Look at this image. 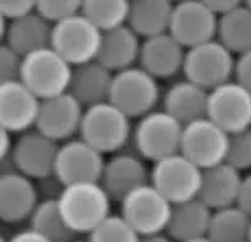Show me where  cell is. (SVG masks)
<instances>
[{
	"label": "cell",
	"instance_id": "cell-1",
	"mask_svg": "<svg viewBox=\"0 0 251 242\" xmlns=\"http://www.w3.org/2000/svg\"><path fill=\"white\" fill-rule=\"evenodd\" d=\"M56 199L63 217L75 236L91 234L110 216L112 198L99 182L68 184Z\"/></svg>",
	"mask_w": 251,
	"mask_h": 242
},
{
	"label": "cell",
	"instance_id": "cell-2",
	"mask_svg": "<svg viewBox=\"0 0 251 242\" xmlns=\"http://www.w3.org/2000/svg\"><path fill=\"white\" fill-rule=\"evenodd\" d=\"M131 119L110 101L84 109L79 137L102 155L120 151L131 139Z\"/></svg>",
	"mask_w": 251,
	"mask_h": 242
},
{
	"label": "cell",
	"instance_id": "cell-3",
	"mask_svg": "<svg viewBox=\"0 0 251 242\" xmlns=\"http://www.w3.org/2000/svg\"><path fill=\"white\" fill-rule=\"evenodd\" d=\"M73 66L51 48H41L23 56L20 81L40 101L68 92Z\"/></svg>",
	"mask_w": 251,
	"mask_h": 242
},
{
	"label": "cell",
	"instance_id": "cell-4",
	"mask_svg": "<svg viewBox=\"0 0 251 242\" xmlns=\"http://www.w3.org/2000/svg\"><path fill=\"white\" fill-rule=\"evenodd\" d=\"M108 101L130 119H140L154 111L159 104L161 88L158 79L143 68L131 66L113 73Z\"/></svg>",
	"mask_w": 251,
	"mask_h": 242
},
{
	"label": "cell",
	"instance_id": "cell-5",
	"mask_svg": "<svg viewBox=\"0 0 251 242\" xmlns=\"http://www.w3.org/2000/svg\"><path fill=\"white\" fill-rule=\"evenodd\" d=\"M181 135L182 124H179L176 119L163 109H154L140 117L138 124L131 132V140L136 153L143 160L154 163L173 153H177Z\"/></svg>",
	"mask_w": 251,
	"mask_h": 242
},
{
	"label": "cell",
	"instance_id": "cell-6",
	"mask_svg": "<svg viewBox=\"0 0 251 242\" xmlns=\"http://www.w3.org/2000/svg\"><path fill=\"white\" fill-rule=\"evenodd\" d=\"M235 69V55H231L219 40H210L186 50L182 73L205 91H212L220 84L231 81Z\"/></svg>",
	"mask_w": 251,
	"mask_h": 242
},
{
	"label": "cell",
	"instance_id": "cell-7",
	"mask_svg": "<svg viewBox=\"0 0 251 242\" xmlns=\"http://www.w3.org/2000/svg\"><path fill=\"white\" fill-rule=\"evenodd\" d=\"M100 40L102 31L82 13H75L53 23L51 48L71 66L96 60Z\"/></svg>",
	"mask_w": 251,
	"mask_h": 242
},
{
	"label": "cell",
	"instance_id": "cell-8",
	"mask_svg": "<svg viewBox=\"0 0 251 242\" xmlns=\"http://www.w3.org/2000/svg\"><path fill=\"white\" fill-rule=\"evenodd\" d=\"M201 180L202 168L186 158L181 151L154 161L150 172V183L171 205L197 198Z\"/></svg>",
	"mask_w": 251,
	"mask_h": 242
},
{
	"label": "cell",
	"instance_id": "cell-9",
	"mask_svg": "<svg viewBox=\"0 0 251 242\" xmlns=\"http://www.w3.org/2000/svg\"><path fill=\"white\" fill-rule=\"evenodd\" d=\"M120 214L140 236L166 231L173 205L150 182L141 184L120 201Z\"/></svg>",
	"mask_w": 251,
	"mask_h": 242
},
{
	"label": "cell",
	"instance_id": "cell-10",
	"mask_svg": "<svg viewBox=\"0 0 251 242\" xmlns=\"http://www.w3.org/2000/svg\"><path fill=\"white\" fill-rule=\"evenodd\" d=\"M226 145L228 134L208 117L182 125L179 151L199 168L205 170L225 161Z\"/></svg>",
	"mask_w": 251,
	"mask_h": 242
},
{
	"label": "cell",
	"instance_id": "cell-11",
	"mask_svg": "<svg viewBox=\"0 0 251 242\" xmlns=\"http://www.w3.org/2000/svg\"><path fill=\"white\" fill-rule=\"evenodd\" d=\"M207 117L226 134L251 127V92L236 81H226L208 91Z\"/></svg>",
	"mask_w": 251,
	"mask_h": 242
},
{
	"label": "cell",
	"instance_id": "cell-12",
	"mask_svg": "<svg viewBox=\"0 0 251 242\" xmlns=\"http://www.w3.org/2000/svg\"><path fill=\"white\" fill-rule=\"evenodd\" d=\"M105 158L99 150L91 147L82 139L66 140L58 149L54 163L56 180L63 184L100 182Z\"/></svg>",
	"mask_w": 251,
	"mask_h": 242
},
{
	"label": "cell",
	"instance_id": "cell-13",
	"mask_svg": "<svg viewBox=\"0 0 251 242\" xmlns=\"http://www.w3.org/2000/svg\"><path fill=\"white\" fill-rule=\"evenodd\" d=\"M217 20L219 15L203 5L201 0H184L174 3L168 33L189 50L192 46L215 40Z\"/></svg>",
	"mask_w": 251,
	"mask_h": 242
},
{
	"label": "cell",
	"instance_id": "cell-14",
	"mask_svg": "<svg viewBox=\"0 0 251 242\" xmlns=\"http://www.w3.org/2000/svg\"><path fill=\"white\" fill-rule=\"evenodd\" d=\"M58 149V142L38 130H28L18 137L10 153L18 173L30 180H45L54 175Z\"/></svg>",
	"mask_w": 251,
	"mask_h": 242
},
{
	"label": "cell",
	"instance_id": "cell-15",
	"mask_svg": "<svg viewBox=\"0 0 251 242\" xmlns=\"http://www.w3.org/2000/svg\"><path fill=\"white\" fill-rule=\"evenodd\" d=\"M84 107L69 92L41 101L36 117V130L51 140H71L79 134Z\"/></svg>",
	"mask_w": 251,
	"mask_h": 242
},
{
	"label": "cell",
	"instance_id": "cell-16",
	"mask_svg": "<svg viewBox=\"0 0 251 242\" xmlns=\"http://www.w3.org/2000/svg\"><path fill=\"white\" fill-rule=\"evenodd\" d=\"M41 101L20 79L0 84V124L10 134H23L36 124Z\"/></svg>",
	"mask_w": 251,
	"mask_h": 242
},
{
	"label": "cell",
	"instance_id": "cell-17",
	"mask_svg": "<svg viewBox=\"0 0 251 242\" xmlns=\"http://www.w3.org/2000/svg\"><path fill=\"white\" fill-rule=\"evenodd\" d=\"M150 182V170L138 153L118 151L105 161L100 183L112 201L120 203L123 198L141 184Z\"/></svg>",
	"mask_w": 251,
	"mask_h": 242
},
{
	"label": "cell",
	"instance_id": "cell-18",
	"mask_svg": "<svg viewBox=\"0 0 251 242\" xmlns=\"http://www.w3.org/2000/svg\"><path fill=\"white\" fill-rule=\"evenodd\" d=\"M186 48L166 33L145 38L140 46V68L156 79H169L182 71Z\"/></svg>",
	"mask_w": 251,
	"mask_h": 242
},
{
	"label": "cell",
	"instance_id": "cell-19",
	"mask_svg": "<svg viewBox=\"0 0 251 242\" xmlns=\"http://www.w3.org/2000/svg\"><path fill=\"white\" fill-rule=\"evenodd\" d=\"M38 191L28 177L18 172L0 175V219L15 224L30 219L38 205Z\"/></svg>",
	"mask_w": 251,
	"mask_h": 242
},
{
	"label": "cell",
	"instance_id": "cell-20",
	"mask_svg": "<svg viewBox=\"0 0 251 242\" xmlns=\"http://www.w3.org/2000/svg\"><path fill=\"white\" fill-rule=\"evenodd\" d=\"M113 73L97 60L73 66L68 92L80 102L84 109L107 102L110 97Z\"/></svg>",
	"mask_w": 251,
	"mask_h": 242
},
{
	"label": "cell",
	"instance_id": "cell-21",
	"mask_svg": "<svg viewBox=\"0 0 251 242\" xmlns=\"http://www.w3.org/2000/svg\"><path fill=\"white\" fill-rule=\"evenodd\" d=\"M241 177H243L241 172L226 161L202 170L201 189H199L197 198L212 211L235 205Z\"/></svg>",
	"mask_w": 251,
	"mask_h": 242
},
{
	"label": "cell",
	"instance_id": "cell-22",
	"mask_svg": "<svg viewBox=\"0 0 251 242\" xmlns=\"http://www.w3.org/2000/svg\"><path fill=\"white\" fill-rule=\"evenodd\" d=\"M140 36L126 25L115 27L112 30L102 31L100 46L97 51V61L112 73L131 68L138 61Z\"/></svg>",
	"mask_w": 251,
	"mask_h": 242
},
{
	"label": "cell",
	"instance_id": "cell-23",
	"mask_svg": "<svg viewBox=\"0 0 251 242\" xmlns=\"http://www.w3.org/2000/svg\"><path fill=\"white\" fill-rule=\"evenodd\" d=\"M51 31L53 23L33 10L8 22L5 43L23 58L33 51L51 46Z\"/></svg>",
	"mask_w": 251,
	"mask_h": 242
},
{
	"label": "cell",
	"instance_id": "cell-24",
	"mask_svg": "<svg viewBox=\"0 0 251 242\" xmlns=\"http://www.w3.org/2000/svg\"><path fill=\"white\" fill-rule=\"evenodd\" d=\"M161 97H163V111L173 116L182 125L207 117L208 91L187 79L173 83Z\"/></svg>",
	"mask_w": 251,
	"mask_h": 242
},
{
	"label": "cell",
	"instance_id": "cell-25",
	"mask_svg": "<svg viewBox=\"0 0 251 242\" xmlns=\"http://www.w3.org/2000/svg\"><path fill=\"white\" fill-rule=\"evenodd\" d=\"M212 210L199 198L173 205L166 232L174 242H186L196 237L207 236Z\"/></svg>",
	"mask_w": 251,
	"mask_h": 242
},
{
	"label": "cell",
	"instance_id": "cell-26",
	"mask_svg": "<svg viewBox=\"0 0 251 242\" xmlns=\"http://www.w3.org/2000/svg\"><path fill=\"white\" fill-rule=\"evenodd\" d=\"M173 8L171 0H130L126 25L141 38L166 33Z\"/></svg>",
	"mask_w": 251,
	"mask_h": 242
},
{
	"label": "cell",
	"instance_id": "cell-27",
	"mask_svg": "<svg viewBox=\"0 0 251 242\" xmlns=\"http://www.w3.org/2000/svg\"><path fill=\"white\" fill-rule=\"evenodd\" d=\"M231 55H241L251 50V12L243 5L219 15L217 35Z\"/></svg>",
	"mask_w": 251,
	"mask_h": 242
},
{
	"label": "cell",
	"instance_id": "cell-28",
	"mask_svg": "<svg viewBox=\"0 0 251 242\" xmlns=\"http://www.w3.org/2000/svg\"><path fill=\"white\" fill-rule=\"evenodd\" d=\"M251 217L236 205L214 210L208 222L207 237L212 242H246Z\"/></svg>",
	"mask_w": 251,
	"mask_h": 242
},
{
	"label": "cell",
	"instance_id": "cell-29",
	"mask_svg": "<svg viewBox=\"0 0 251 242\" xmlns=\"http://www.w3.org/2000/svg\"><path fill=\"white\" fill-rule=\"evenodd\" d=\"M30 227L51 242H74L75 234L59 210L58 199H45L36 205L30 216Z\"/></svg>",
	"mask_w": 251,
	"mask_h": 242
},
{
	"label": "cell",
	"instance_id": "cell-30",
	"mask_svg": "<svg viewBox=\"0 0 251 242\" xmlns=\"http://www.w3.org/2000/svg\"><path fill=\"white\" fill-rule=\"evenodd\" d=\"M130 0H82L80 13L89 18L100 31L125 25Z\"/></svg>",
	"mask_w": 251,
	"mask_h": 242
},
{
	"label": "cell",
	"instance_id": "cell-31",
	"mask_svg": "<svg viewBox=\"0 0 251 242\" xmlns=\"http://www.w3.org/2000/svg\"><path fill=\"white\" fill-rule=\"evenodd\" d=\"M140 237L122 214H110L89 234V242H140Z\"/></svg>",
	"mask_w": 251,
	"mask_h": 242
},
{
	"label": "cell",
	"instance_id": "cell-32",
	"mask_svg": "<svg viewBox=\"0 0 251 242\" xmlns=\"http://www.w3.org/2000/svg\"><path fill=\"white\" fill-rule=\"evenodd\" d=\"M225 161L238 172L251 168V127L228 135Z\"/></svg>",
	"mask_w": 251,
	"mask_h": 242
},
{
	"label": "cell",
	"instance_id": "cell-33",
	"mask_svg": "<svg viewBox=\"0 0 251 242\" xmlns=\"http://www.w3.org/2000/svg\"><path fill=\"white\" fill-rule=\"evenodd\" d=\"M82 0H36L35 10L51 23L80 13Z\"/></svg>",
	"mask_w": 251,
	"mask_h": 242
},
{
	"label": "cell",
	"instance_id": "cell-34",
	"mask_svg": "<svg viewBox=\"0 0 251 242\" xmlns=\"http://www.w3.org/2000/svg\"><path fill=\"white\" fill-rule=\"evenodd\" d=\"M22 56L15 53L5 41L0 43V84L20 79Z\"/></svg>",
	"mask_w": 251,
	"mask_h": 242
},
{
	"label": "cell",
	"instance_id": "cell-35",
	"mask_svg": "<svg viewBox=\"0 0 251 242\" xmlns=\"http://www.w3.org/2000/svg\"><path fill=\"white\" fill-rule=\"evenodd\" d=\"M35 7L36 0H0V13L7 20H13L25 13H30L35 10Z\"/></svg>",
	"mask_w": 251,
	"mask_h": 242
},
{
	"label": "cell",
	"instance_id": "cell-36",
	"mask_svg": "<svg viewBox=\"0 0 251 242\" xmlns=\"http://www.w3.org/2000/svg\"><path fill=\"white\" fill-rule=\"evenodd\" d=\"M233 78V81H236L251 92V50L245 51V53H241L235 58Z\"/></svg>",
	"mask_w": 251,
	"mask_h": 242
},
{
	"label": "cell",
	"instance_id": "cell-37",
	"mask_svg": "<svg viewBox=\"0 0 251 242\" xmlns=\"http://www.w3.org/2000/svg\"><path fill=\"white\" fill-rule=\"evenodd\" d=\"M235 205L238 206L240 210H243L246 214L251 217V173L241 177L238 196H236Z\"/></svg>",
	"mask_w": 251,
	"mask_h": 242
},
{
	"label": "cell",
	"instance_id": "cell-38",
	"mask_svg": "<svg viewBox=\"0 0 251 242\" xmlns=\"http://www.w3.org/2000/svg\"><path fill=\"white\" fill-rule=\"evenodd\" d=\"M201 2L217 15H222V13L233 10V8L241 5V0H201Z\"/></svg>",
	"mask_w": 251,
	"mask_h": 242
},
{
	"label": "cell",
	"instance_id": "cell-39",
	"mask_svg": "<svg viewBox=\"0 0 251 242\" xmlns=\"http://www.w3.org/2000/svg\"><path fill=\"white\" fill-rule=\"evenodd\" d=\"M8 242H51L50 239H46L45 236H41L40 232L28 227V229L18 231L17 234H13Z\"/></svg>",
	"mask_w": 251,
	"mask_h": 242
},
{
	"label": "cell",
	"instance_id": "cell-40",
	"mask_svg": "<svg viewBox=\"0 0 251 242\" xmlns=\"http://www.w3.org/2000/svg\"><path fill=\"white\" fill-rule=\"evenodd\" d=\"M12 134L0 124V161L7 158V155L12 151Z\"/></svg>",
	"mask_w": 251,
	"mask_h": 242
},
{
	"label": "cell",
	"instance_id": "cell-41",
	"mask_svg": "<svg viewBox=\"0 0 251 242\" xmlns=\"http://www.w3.org/2000/svg\"><path fill=\"white\" fill-rule=\"evenodd\" d=\"M140 242H174L169 236H164L163 232L158 234H148V236H141Z\"/></svg>",
	"mask_w": 251,
	"mask_h": 242
},
{
	"label": "cell",
	"instance_id": "cell-42",
	"mask_svg": "<svg viewBox=\"0 0 251 242\" xmlns=\"http://www.w3.org/2000/svg\"><path fill=\"white\" fill-rule=\"evenodd\" d=\"M7 25H8V20L2 15V13H0V43H2V41H5Z\"/></svg>",
	"mask_w": 251,
	"mask_h": 242
},
{
	"label": "cell",
	"instance_id": "cell-43",
	"mask_svg": "<svg viewBox=\"0 0 251 242\" xmlns=\"http://www.w3.org/2000/svg\"><path fill=\"white\" fill-rule=\"evenodd\" d=\"M186 242H212L208 239L207 236H202V237H196V239H191V241H186Z\"/></svg>",
	"mask_w": 251,
	"mask_h": 242
},
{
	"label": "cell",
	"instance_id": "cell-44",
	"mask_svg": "<svg viewBox=\"0 0 251 242\" xmlns=\"http://www.w3.org/2000/svg\"><path fill=\"white\" fill-rule=\"evenodd\" d=\"M241 5L246 7V8H248V10L251 12V0H241Z\"/></svg>",
	"mask_w": 251,
	"mask_h": 242
},
{
	"label": "cell",
	"instance_id": "cell-45",
	"mask_svg": "<svg viewBox=\"0 0 251 242\" xmlns=\"http://www.w3.org/2000/svg\"><path fill=\"white\" fill-rule=\"evenodd\" d=\"M248 242H251V224H250V232H248Z\"/></svg>",
	"mask_w": 251,
	"mask_h": 242
},
{
	"label": "cell",
	"instance_id": "cell-46",
	"mask_svg": "<svg viewBox=\"0 0 251 242\" xmlns=\"http://www.w3.org/2000/svg\"><path fill=\"white\" fill-rule=\"evenodd\" d=\"M173 3H179V2H184V0H171Z\"/></svg>",
	"mask_w": 251,
	"mask_h": 242
},
{
	"label": "cell",
	"instance_id": "cell-47",
	"mask_svg": "<svg viewBox=\"0 0 251 242\" xmlns=\"http://www.w3.org/2000/svg\"><path fill=\"white\" fill-rule=\"evenodd\" d=\"M0 242H8V241H7V239H3V237L0 236Z\"/></svg>",
	"mask_w": 251,
	"mask_h": 242
},
{
	"label": "cell",
	"instance_id": "cell-48",
	"mask_svg": "<svg viewBox=\"0 0 251 242\" xmlns=\"http://www.w3.org/2000/svg\"><path fill=\"white\" fill-rule=\"evenodd\" d=\"M246 242H248V241H246Z\"/></svg>",
	"mask_w": 251,
	"mask_h": 242
}]
</instances>
